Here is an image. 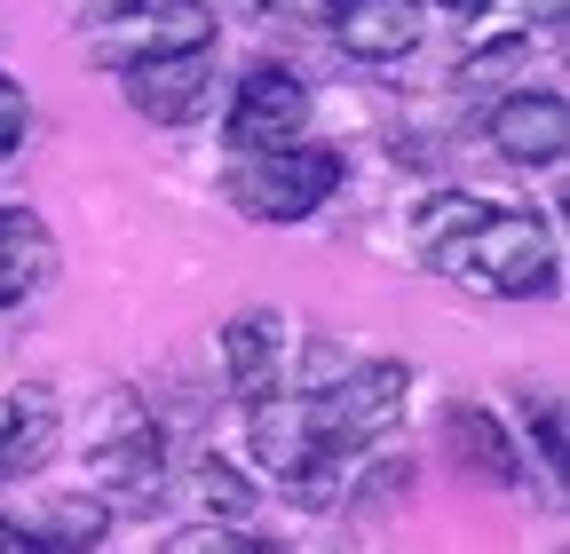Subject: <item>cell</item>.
Listing matches in <instances>:
<instances>
[{
	"label": "cell",
	"mask_w": 570,
	"mask_h": 554,
	"mask_svg": "<svg viewBox=\"0 0 570 554\" xmlns=\"http://www.w3.org/2000/svg\"><path fill=\"white\" fill-rule=\"evenodd\" d=\"M24 127H32V103H24V88L9 72H0V159L24 151Z\"/></svg>",
	"instance_id": "obj_17"
},
{
	"label": "cell",
	"mask_w": 570,
	"mask_h": 554,
	"mask_svg": "<svg viewBox=\"0 0 570 554\" xmlns=\"http://www.w3.org/2000/svg\"><path fill=\"white\" fill-rule=\"evenodd\" d=\"M444 444H452V459H460L468 475L499 483V492H523V483H531V467H523L515 436L499 428L483 404H452V412H444Z\"/></svg>",
	"instance_id": "obj_13"
},
{
	"label": "cell",
	"mask_w": 570,
	"mask_h": 554,
	"mask_svg": "<svg viewBox=\"0 0 570 554\" xmlns=\"http://www.w3.org/2000/svg\"><path fill=\"white\" fill-rule=\"evenodd\" d=\"M56 436H63L56 396H48L40 380H32V388H9V396H0V483L40 475V467L56 459Z\"/></svg>",
	"instance_id": "obj_12"
},
{
	"label": "cell",
	"mask_w": 570,
	"mask_h": 554,
	"mask_svg": "<svg viewBox=\"0 0 570 554\" xmlns=\"http://www.w3.org/2000/svg\"><path fill=\"white\" fill-rule=\"evenodd\" d=\"M523 412H531V436H539V459L562 475V404L554 396H523Z\"/></svg>",
	"instance_id": "obj_18"
},
{
	"label": "cell",
	"mask_w": 570,
	"mask_h": 554,
	"mask_svg": "<svg viewBox=\"0 0 570 554\" xmlns=\"http://www.w3.org/2000/svg\"><path fill=\"white\" fill-rule=\"evenodd\" d=\"M436 9H452V17H483L491 0H436Z\"/></svg>",
	"instance_id": "obj_20"
},
{
	"label": "cell",
	"mask_w": 570,
	"mask_h": 554,
	"mask_svg": "<svg viewBox=\"0 0 570 554\" xmlns=\"http://www.w3.org/2000/svg\"><path fill=\"white\" fill-rule=\"evenodd\" d=\"M119 96L151 119V127H190L214 103V48H183V56H151V63H127Z\"/></svg>",
	"instance_id": "obj_9"
},
{
	"label": "cell",
	"mask_w": 570,
	"mask_h": 554,
	"mask_svg": "<svg viewBox=\"0 0 570 554\" xmlns=\"http://www.w3.org/2000/svg\"><path fill=\"white\" fill-rule=\"evenodd\" d=\"M523 9L539 17V32H547V40H562V24H570V0H523Z\"/></svg>",
	"instance_id": "obj_19"
},
{
	"label": "cell",
	"mask_w": 570,
	"mask_h": 554,
	"mask_svg": "<svg viewBox=\"0 0 570 554\" xmlns=\"http://www.w3.org/2000/svg\"><path fill=\"white\" fill-rule=\"evenodd\" d=\"M183 48H214L206 0H119L88 32V56L104 72H127V63H151V56H183Z\"/></svg>",
	"instance_id": "obj_6"
},
{
	"label": "cell",
	"mask_w": 570,
	"mask_h": 554,
	"mask_svg": "<svg viewBox=\"0 0 570 554\" xmlns=\"http://www.w3.org/2000/svg\"><path fill=\"white\" fill-rule=\"evenodd\" d=\"M246 436H254V459L277 475V492H294L302 507L341 499L348 459H333V452L317 444V421H309V396H302V388L254 396V404H246Z\"/></svg>",
	"instance_id": "obj_3"
},
{
	"label": "cell",
	"mask_w": 570,
	"mask_h": 554,
	"mask_svg": "<svg viewBox=\"0 0 570 554\" xmlns=\"http://www.w3.org/2000/svg\"><path fill=\"white\" fill-rule=\"evenodd\" d=\"M341 182H348V159L333 144H302V135H294V144L238 151L223 190H230V206L246 222H309Z\"/></svg>",
	"instance_id": "obj_2"
},
{
	"label": "cell",
	"mask_w": 570,
	"mask_h": 554,
	"mask_svg": "<svg viewBox=\"0 0 570 554\" xmlns=\"http://www.w3.org/2000/svg\"><path fill=\"white\" fill-rule=\"evenodd\" d=\"M420 32H428L420 0H333V40L356 63H404Z\"/></svg>",
	"instance_id": "obj_11"
},
{
	"label": "cell",
	"mask_w": 570,
	"mask_h": 554,
	"mask_svg": "<svg viewBox=\"0 0 570 554\" xmlns=\"http://www.w3.org/2000/svg\"><path fill=\"white\" fill-rule=\"evenodd\" d=\"M309 135V88L302 72H285V63H254L238 80L230 111H223V144L230 151H262V144H294Z\"/></svg>",
	"instance_id": "obj_7"
},
{
	"label": "cell",
	"mask_w": 570,
	"mask_h": 554,
	"mask_svg": "<svg viewBox=\"0 0 570 554\" xmlns=\"http://www.w3.org/2000/svg\"><path fill=\"white\" fill-rule=\"evenodd\" d=\"M404 388H412V373L396 357H373V365L341 373V388H302L309 396V421H317V444L356 467V452L381 444L404 421Z\"/></svg>",
	"instance_id": "obj_4"
},
{
	"label": "cell",
	"mask_w": 570,
	"mask_h": 554,
	"mask_svg": "<svg viewBox=\"0 0 570 554\" xmlns=\"http://www.w3.org/2000/svg\"><path fill=\"white\" fill-rule=\"evenodd\" d=\"M412 246L436 261L452 286L468 294H491V301H531V294H554V230L523 206H491V198H436L420 206L412 222Z\"/></svg>",
	"instance_id": "obj_1"
},
{
	"label": "cell",
	"mask_w": 570,
	"mask_h": 554,
	"mask_svg": "<svg viewBox=\"0 0 570 554\" xmlns=\"http://www.w3.org/2000/svg\"><path fill=\"white\" fill-rule=\"evenodd\" d=\"M175 554H269V538L230 531L223 515H214V531H183V538H175Z\"/></svg>",
	"instance_id": "obj_16"
},
{
	"label": "cell",
	"mask_w": 570,
	"mask_h": 554,
	"mask_svg": "<svg viewBox=\"0 0 570 554\" xmlns=\"http://www.w3.org/2000/svg\"><path fill=\"white\" fill-rule=\"evenodd\" d=\"M56 277V230L32 206H0V309H24Z\"/></svg>",
	"instance_id": "obj_14"
},
{
	"label": "cell",
	"mask_w": 570,
	"mask_h": 554,
	"mask_svg": "<svg viewBox=\"0 0 570 554\" xmlns=\"http://www.w3.org/2000/svg\"><path fill=\"white\" fill-rule=\"evenodd\" d=\"M483 144L508 159V167H554L570 151V103H562V88H515V96H499L491 119H483Z\"/></svg>",
	"instance_id": "obj_8"
},
{
	"label": "cell",
	"mask_w": 570,
	"mask_h": 554,
	"mask_svg": "<svg viewBox=\"0 0 570 554\" xmlns=\"http://www.w3.org/2000/svg\"><path fill=\"white\" fill-rule=\"evenodd\" d=\"M198 499H206V515L246 523V515H254V483H246L230 459H206V467H198Z\"/></svg>",
	"instance_id": "obj_15"
},
{
	"label": "cell",
	"mask_w": 570,
	"mask_h": 554,
	"mask_svg": "<svg viewBox=\"0 0 570 554\" xmlns=\"http://www.w3.org/2000/svg\"><path fill=\"white\" fill-rule=\"evenodd\" d=\"M285 349H294V333H285L277 309H238L223 325V380H230V396L254 404V396L285 388Z\"/></svg>",
	"instance_id": "obj_10"
},
{
	"label": "cell",
	"mask_w": 570,
	"mask_h": 554,
	"mask_svg": "<svg viewBox=\"0 0 570 554\" xmlns=\"http://www.w3.org/2000/svg\"><path fill=\"white\" fill-rule=\"evenodd\" d=\"M88 483H96L104 507H151L159 483H167V428L142 404L111 396V421L88 444Z\"/></svg>",
	"instance_id": "obj_5"
}]
</instances>
